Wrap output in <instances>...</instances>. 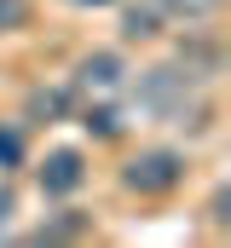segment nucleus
<instances>
[{
  "instance_id": "f257e3e1",
  "label": "nucleus",
  "mask_w": 231,
  "mask_h": 248,
  "mask_svg": "<svg viewBox=\"0 0 231 248\" xmlns=\"http://www.w3.org/2000/svg\"><path fill=\"white\" fill-rule=\"evenodd\" d=\"M197 69H173V63H156V69H145V81H139V104L150 110V116H162V122H179L185 127V110L191 116H202V104H197Z\"/></svg>"
},
{
  "instance_id": "f03ea898",
  "label": "nucleus",
  "mask_w": 231,
  "mask_h": 248,
  "mask_svg": "<svg viewBox=\"0 0 231 248\" xmlns=\"http://www.w3.org/2000/svg\"><path fill=\"white\" fill-rule=\"evenodd\" d=\"M185 179V156L179 150H139L127 168H121V185L139 190V196H168Z\"/></svg>"
},
{
  "instance_id": "7ed1b4c3",
  "label": "nucleus",
  "mask_w": 231,
  "mask_h": 248,
  "mask_svg": "<svg viewBox=\"0 0 231 248\" xmlns=\"http://www.w3.org/2000/svg\"><path fill=\"white\" fill-rule=\"evenodd\" d=\"M81 185H87L81 150H52V156L41 162V190H47V196H75Z\"/></svg>"
},
{
  "instance_id": "20e7f679",
  "label": "nucleus",
  "mask_w": 231,
  "mask_h": 248,
  "mask_svg": "<svg viewBox=\"0 0 231 248\" xmlns=\"http://www.w3.org/2000/svg\"><path fill=\"white\" fill-rule=\"evenodd\" d=\"M121 75H127V69H121L116 52H87V58L75 63V87H81V93H116Z\"/></svg>"
},
{
  "instance_id": "39448f33",
  "label": "nucleus",
  "mask_w": 231,
  "mask_h": 248,
  "mask_svg": "<svg viewBox=\"0 0 231 248\" xmlns=\"http://www.w3.org/2000/svg\"><path fill=\"white\" fill-rule=\"evenodd\" d=\"M81 231H87V219H81V214H69V219H52V225L29 231V243H69V237H81Z\"/></svg>"
},
{
  "instance_id": "423d86ee",
  "label": "nucleus",
  "mask_w": 231,
  "mask_h": 248,
  "mask_svg": "<svg viewBox=\"0 0 231 248\" xmlns=\"http://www.w3.org/2000/svg\"><path fill=\"white\" fill-rule=\"evenodd\" d=\"M81 127H87L93 139H116V133H121V110L99 104V110H87V116H81Z\"/></svg>"
},
{
  "instance_id": "0eeeda50",
  "label": "nucleus",
  "mask_w": 231,
  "mask_h": 248,
  "mask_svg": "<svg viewBox=\"0 0 231 248\" xmlns=\"http://www.w3.org/2000/svg\"><path fill=\"white\" fill-rule=\"evenodd\" d=\"M64 110H69V93H29V116L35 122H52Z\"/></svg>"
},
{
  "instance_id": "6e6552de",
  "label": "nucleus",
  "mask_w": 231,
  "mask_h": 248,
  "mask_svg": "<svg viewBox=\"0 0 231 248\" xmlns=\"http://www.w3.org/2000/svg\"><path fill=\"white\" fill-rule=\"evenodd\" d=\"M121 35H127V41H150V35H156V12H150V6H139V12H127V23H121Z\"/></svg>"
},
{
  "instance_id": "1a4fd4ad",
  "label": "nucleus",
  "mask_w": 231,
  "mask_h": 248,
  "mask_svg": "<svg viewBox=\"0 0 231 248\" xmlns=\"http://www.w3.org/2000/svg\"><path fill=\"white\" fill-rule=\"evenodd\" d=\"M220 0H162V12H173V17H185V23H197V17H208Z\"/></svg>"
},
{
  "instance_id": "9d476101",
  "label": "nucleus",
  "mask_w": 231,
  "mask_h": 248,
  "mask_svg": "<svg viewBox=\"0 0 231 248\" xmlns=\"http://www.w3.org/2000/svg\"><path fill=\"white\" fill-rule=\"evenodd\" d=\"M17 162H23V133L0 127V168H17Z\"/></svg>"
},
{
  "instance_id": "9b49d317",
  "label": "nucleus",
  "mask_w": 231,
  "mask_h": 248,
  "mask_svg": "<svg viewBox=\"0 0 231 248\" xmlns=\"http://www.w3.org/2000/svg\"><path fill=\"white\" fill-rule=\"evenodd\" d=\"M23 17H29V6H23V0H0V35H6V29H17Z\"/></svg>"
},
{
  "instance_id": "f8f14e48",
  "label": "nucleus",
  "mask_w": 231,
  "mask_h": 248,
  "mask_svg": "<svg viewBox=\"0 0 231 248\" xmlns=\"http://www.w3.org/2000/svg\"><path fill=\"white\" fill-rule=\"evenodd\" d=\"M6 219H12V190L0 185V231H6Z\"/></svg>"
},
{
  "instance_id": "ddd939ff",
  "label": "nucleus",
  "mask_w": 231,
  "mask_h": 248,
  "mask_svg": "<svg viewBox=\"0 0 231 248\" xmlns=\"http://www.w3.org/2000/svg\"><path fill=\"white\" fill-rule=\"evenodd\" d=\"M75 6H110V0H75Z\"/></svg>"
}]
</instances>
